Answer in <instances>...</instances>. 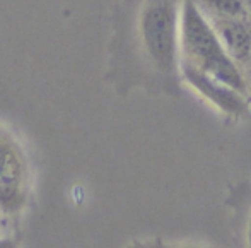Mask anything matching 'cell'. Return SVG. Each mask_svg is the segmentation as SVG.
Here are the masks:
<instances>
[{
    "label": "cell",
    "mask_w": 251,
    "mask_h": 248,
    "mask_svg": "<svg viewBox=\"0 0 251 248\" xmlns=\"http://www.w3.org/2000/svg\"><path fill=\"white\" fill-rule=\"evenodd\" d=\"M183 248H197V247H183Z\"/></svg>",
    "instance_id": "cell-12"
},
{
    "label": "cell",
    "mask_w": 251,
    "mask_h": 248,
    "mask_svg": "<svg viewBox=\"0 0 251 248\" xmlns=\"http://www.w3.org/2000/svg\"><path fill=\"white\" fill-rule=\"evenodd\" d=\"M195 7L207 19L232 17L248 14L245 0H192Z\"/></svg>",
    "instance_id": "cell-6"
},
{
    "label": "cell",
    "mask_w": 251,
    "mask_h": 248,
    "mask_svg": "<svg viewBox=\"0 0 251 248\" xmlns=\"http://www.w3.org/2000/svg\"><path fill=\"white\" fill-rule=\"evenodd\" d=\"M0 248H19V243H17V240L12 238V236L0 235Z\"/></svg>",
    "instance_id": "cell-7"
},
{
    "label": "cell",
    "mask_w": 251,
    "mask_h": 248,
    "mask_svg": "<svg viewBox=\"0 0 251 248\" xmlns=\"http://www.w3.org/2000/svg\"><path fill=\"white\" fill-rule=\"evenodd\" d=\"M215 36L227 52L229 58L243 70L251 52V16H232L208 19Z\"/></svg>",
    "instance_id": "cell-5"
},
{
    "label": "cell",
    "mask_w": 251,
    "mask_h": 248,
    "mask_svg": "<svg viewBox=\"0 0 251 248\" xmlns=\"http://www.w3.org/2000/svg\"><path fill=\"white\" fill-rule=\"evenodd\" d=\"M179 7L181 0H142L137 14L144 58L166 81L179 74Z\"/></svg>",
    "instance_id": "cell-2"
},
{
    "label": "cell",
    "mask_w": 251,
    "mask_h": 248,
    "mask_svg": "<svg viewBox=\"0 0 251 248\" xmlns=\"http://www.w3.org/2000/svg\"><path fill=\"white\" fill-rule=\"evenodd\" d=\"M179 65L199 70L251 96L243 70L229 58L208 19L192 0H181L179 7Z\"/></svg>",
    "instance_id": "cell-1"
},
{
    "label": "cell",
    "mask_w": 251,
    "mask_h": 248,
    "mask_svg": "<svg viewBox=\"0 0 251 248\" xmlns=\"http://www.w3.org/2000/svg\"><path fill=\"white\" fill-rule=\"evenodd\" d=\"M31 192V168L17 137L0 125V212L12 219L24 211Z\"/></svg>",
    "instance_id": "cell-3"
},
{
    "label": "cell",
    "mask_w": 251,
    "mask_h": 248,
    "mask_svg": "<svg viewBox=\"0 0 251 248\" xmlns=\"http://www.w3.org/2000/svg\"><path fill=\"white\" fill-rule=\"evenodd\" d=\"M245 5H246V10H248V14L251 16V0H245Z\"/></svg>",
    "instance_id": "cell-10"
},
{
    "label": "cell",
    "mask_w": 251,
    "mask_h": 248,
    "mask_svg": "<svg viewBox=\"0 0 251 248\" xmlns=\"http://www.w3.org/2000/svg\"><path fill=\"white\" fill-rule=\"evenodd\" d=\"M9 221H10V219H7L5 216L0 212V235H2V233L5 231L7 228H9Z\"/></svg>",
    "instance_id": "cell-9"
},
{
    "label": "cell",
    "mask_w": 251,
    "mask_h": 248,
    "mask_svg": "<svg viewBox=\"0 0 251 248\" xmlns=\"http://www.w3.org/2000/svg\"><path fill=\"white\" fill-rule=\"evenodd\" d=\"M179 76L192 89L227 116L239 118L248 111V96L236 91L234 87L185 65H179Z\"/></svg>",
    "instance_id": "cell-4"
},
{
    "label": "cell",
    "mask_w": 251,
    "mask_h": 248,
    "mask_svg": "<svg viewBox=\"0 0 251 248\" xmlns=\"http://www.w3.org/2000/svg\"><path fill=\"white\" fill-rule=\"evenodd\" d=\"M243 74H245L246 83H248V86H250V93H251V52H250V56H248V62H246V65L243 67Z\"/></svg>",
    "instance_id": "cell-8"
},
{
    "label": "cell",
    "mask_w": 251,
    "mask_h": 248,
    "mask_svg": "<svg viewBox=\"0 0 251 248\" xmlns=\"http://www.w3.org/2000/svg\"><path fill=\"white\" fill-rule=\"evenodd\" d=\"M248 240H250V248H251V222H250V235H248Z\"/></svg>",
    "instance_id": "cell-11"
}]
</instances>
